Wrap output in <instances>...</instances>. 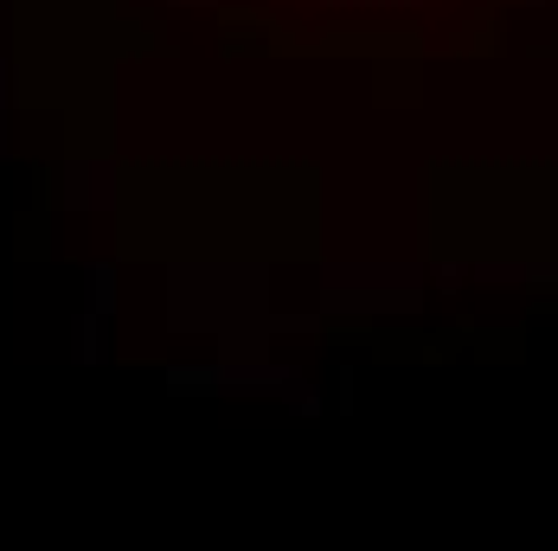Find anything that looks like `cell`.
Returning <instances> with one entry per match:
<instances>
[]
</instances>
